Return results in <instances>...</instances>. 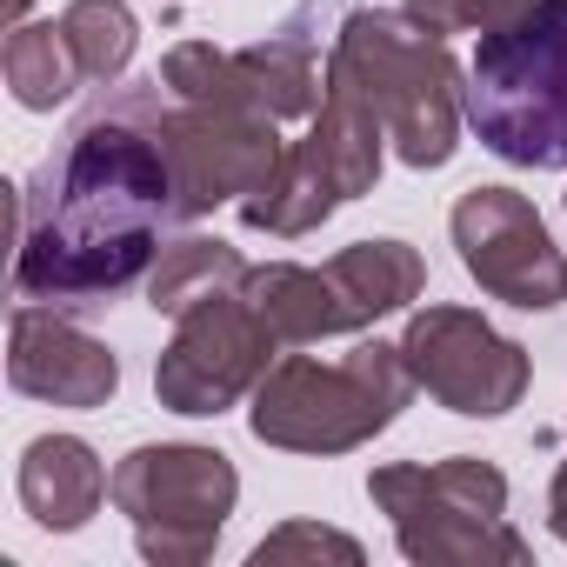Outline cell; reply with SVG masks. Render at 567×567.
Here are the masks:
<instances>
[{
	"label": "cell",
	"mask_w": 567,
	"mask_h": 567,
	"mask_svg": "<svg viewBox=\"0 0 567 567\" xmlns=\"http://www.w3.org/2000/svg\"><path fill=\"white\" fill-rule=\"evenodd\" d=\"M154 134L167 147V174H174V220H200L214 207H240L274 167H280V121L247 114V107H200V101H174L154 114Z\"/></svg>",
	"instance_id": "7"
},
{
	"label": "cell",
	"mask_w": 567,
	"mask_h": 567,
	"mask_svg": "<svg viewBox=\"0 0 567 567\" xmlns=\"http://www.w3.org/2000/svg\"><path fill=\"white\" fill-rule=\"evenodd\" d=\"M368 501L394 520V540L421 567H520L527 540L507 527V474L481 454L454 461H388L368 474Z\"/></svg>",
	"instance_id": "5"
},
{
	"label": "cell",
	"mask_w": 567,
	"mask_h": 567,
	"mask_svg": "<svg viewBox=\"0 0 567 567\" xmlns=\"http://www.w3.org/2000/svg\"><path fill=\"white\" fill-rule=\"evenodd\" d=\"M240 501V474L220 447L161 441L114 461V507L134 527L141 560L154 567H194L220 547V527Z\"/></svg>",
	"instance_id": "6"
},
{
	"label": "cell",
	"mask_w": 567,
	"mask_h": 567,
	"mask_svg": "<svg viewBox=\"0 0 567 567\" xmlns=\"http://www.w3.org/2000/svg\"><path fill=\"white\" fill-rule=\"evenodd\" d=\"M328 280L341 288V301L354 315V334H361V328L401 315L408 301H421L427 267H421V254L408 240H354V247H341L328 260Z\"/></svg>",
	"instance_id": "16"
},
{
	"label": "cell",
	"mask_w": 567,
	"mask_h": 567,
	"mask_svg": "<svg viewBox=\"0 0 567 567\" xmlns=\"http://www.w3.org/2000/svg\"><path fill=\"white\" fill-rule=\"evenodd\" d=\"M321 14V0H308V8L295 21H280L267 41L240 48V94L254 114L267 121H315V107L328 101V74H321V54H315V34L308 21Z\"/></svg>",
	"instance_id": "13"
},
{
	"label": "cell",
	"mask_w": 567,
	"mask_h": 567,
	"mask_svg": "<svg viewBox=\"0 0 567 567\" xmlns=\"http://www.w3.org/2000/svg\"><path fill=\"white\" fill-rule=\"evenodd\" d=\"M534 0H461V28L467 34H494V28H507L514 14H527Z\"/></svg>",
	"instance_id": "22"
},
{
	"label": "cell",
	"mask_w": 567,
	"mask_h": 567,
	"mask_svg": "<svg viewBox=\"0 0 567 567\" xmlns=\"http://www.w3.org/2000/svg\"><path fill=\"white\" fill-rule=\"evenodd\" d=\"M247 560L254 567H288V560H341V567H361V540L341 534V527H321V520H288V527H274Z\"/></svg>",
	"instance_id": "21"
},
{
	"label": "cell",
	"mask_w": 567,
	"mask_h": 567,
	"mask_svg": "<svg viewBox=\"0 0 567 567\" xmlns=\"http://www.w3.org/2000/svg\"><path fill=\"white\" fill-rule=\"evenodd\" d=\"M334 207H348V200L315 174V161H308L301 147H288V154H280V167L240 200V220H247L254 234H274V240H301V234H315Z\"/></svg>",
	"instance_id": "18"
},
{
	"label": "cell",
	"mask_w": 567,
	"mask_h": 567,
	"mask_svg": "<svg viewBox=\"0 0 567 567\" xmlns=\"http://www.w3.org/2000/svg\"><path fill=\"white\" fill-rule=\"evenodd\" d=\"M0 74H8V94L28 107V114H54L61 101H74L81 68L61 41V21H21L8 28V48H0Z\"/></svg>",
	"instance_id": "19"
},
{
	"label": "cell",
	"mask_w": 567,
	"mask_h": 567,
	"mask_svg": "<svg viewBox=\"0 0 567 567\" xmlns=\"http://www.w3.org/2000/svg\"><path fill=\"white\" fill-rule=\"evenodd\" d=\"M161 107H167L161 81L101 101L21 187V234H14L21 301L87 315L127 295L161 260V227L174 220V174L154 134Z\"/></svg>",
	"instance_id": "1"
},
{
	"label": "cell",
	"mask_w": 567,
	"mask_h": 567,
	"mask_svg": "<svg viewBox=\"0 0 567 567\" xmlns=\"http://www.w3.org/2000/svg\"><path fill=\"white\" fill-rule=\"evenodd\" d=\"M467 127L507 167H567V0H534L507 28L481 34Z\"/></svg>",
	"instance_id": "4"
},
{
	"label": "cell",
	"mask_w": 567,
	"mask_h": 567,
	"mask_svg": "<svg viewBox=\"0 0 567 567\" xmlns=\"http://www.w3.org/2000/svg\"><path fill=\"white\" fill-rule=\"evenodd\" d=\"M401 354H408L414 388L467 421H494V414L520 408V394L534 381L527 348L507 341L501 328H487L474 308H421L401 334Z\"/></svg>",
	"instance_id": "9"
},
{
	"label": "cell",
	"mask_w": 567,
	"mask_h": 567,
	"mask_svg": "<svg viewBox=\"0 0 567 567\" xmlns=\"http://www.w3.org/2000/svg\"><path fill=\"white\" fill-rule=\"evenodd\" d=\"M328 74H341L381 114L394 154L414 174L454 161L467 87H461L454 54H447V34H434L408 8H348L334 54H328Z\"/></svg>",
	"instance_id": "2"
},
{
	"label": "cell",
	"mask_w": 567,
	"mask_h": 567,
	"mask_svg": "<svg viewBox=\"0 0 567 567\" xmlns=\"http://www.w3.org/2000/svg\"><path fill=\"white\" fill-rule=\"evenodd\" d=\"M254 315L280 334V348H315L334 334H354V315L341 301V288L328 280V267H295V260H267L247 267V288Z\"/></svg>",
	"instance_id": "15"
},
{
	"label": "cell",
	"mask_w": 567,
	"mask_h": 567,
	"mask_svg": "<svg viewBox=\"0 0 567 567\" xmlns=\"http://www.w3.org/2000/svg\"><path fill=\"white\" fill-rule=\"evenodd\" d=\"M8 381L28 401H54V408H107L121 388V361L107 341H94L87 328L61 321V308H14L8 328Z\"/></svg>",
	"instance_id": "11"
},
{
	"label": "cell",
	"mask_w": 567,
	"mask_h": 567,
	"mask_svg": "<svg viewBox=\"0 0 567 567\" xmlns=\"http://www.w3.org/2000/svg\"><path fill=\"white\" fill-rule=\"evenodd\" d=\"M547 520H554V534L567 540V461L554 467V494H547Z\"/></svg>",
	"instance_id": "24"
},
{
	"label": "cell",
	"mask_w": 567,
	"mask_h": 567,
	"mask_svg": "<svg viewBox=\"0 0 567 567\" xmlns=\"http://www.w3.org/2000/svg\"><path fill=\"white\" fill-rule=\"evenodd\" d=\"M447 234L461 247V267L481 280V295H494L520 315H547L567 301V260L547 240V220L534 214L527 194L467 187L447 214Z\"/></svg>",
	"instance_id": "10"
},
{
	"label": "cell",
	"mask_w": 567,
	"mask_h": 567,
	"mask_svg": "<svg viewBox=\"0 0 567 567\" xmlns=\"http://www.w3.org/2000/svg\"><path fill=\"white\" fill-rule=\"evenodd\" d=\"M295 147L315 161V174H321L341 200H361V194H374V181H381L388 127H381V114H374L341 74H328V101L315 107L308 141H295Z\"/></svg>",
	"instance_id": "14"
},
{
	"label": "cell",
	"mask_w": 567,
	"mask_h": 567,
	"mask_svg": "<svg viewBox=\"0 0 567 567\" xmlns=\"http://www.w3.org/2000/svg\"><path fill=\"white\" fill-rule=\"evenodd\" d=\"M408 394H414V374L401 341H361L341 361L288 354L260 374L247 427L260 447H280V454H348L388 434Z\"/></svg>",
	"instance_id": "3"
},
{
	"label": "cell",
	"mask_w": 567,
	"mask_h": 567,
	"mask_svg": "<svg viewBox=\"0 0 567 567\" xmlns=\"http://www.w3.org/2000/svg\"><path fill=\"white\" fill-rule=\"evenodd\" d=\"M61 41H68V54H74L87 87H114L134 68L141 21H134L127 0H68L61 8Z\"/></svg>",
	"instance_id": "20"
},
{
	"label": "cell",
	"mask_w": 567,
	"mask_h": 567,
	"mask_svg": "<svg viewBox=\"0 0 567 567\" xmlns=\"http://www.w3.org/2000/svg\"><path fill=\"white\" fill-rule=\"evenodd\" d=\"M274 348L280 334L254 315L247 295H220V301H200L194 315L174 321V341L161 348V368H154V394L167 414H227L240 394L260 388V374L274 368Z\"/></svg>",
	"instance_id": "8"
},
{
	"label": "cell",
	"mask_w": 567,
	"mask_h": 567,
	"mask_svg": "<svg viewBox=\"0 0 567 567\" xmlns=\"http://www.w3.org/2000/svg\"><path fill=\"white\" fill-rule=\"evenodd\" d=\"M14 487H21V507L34 514V527L81 534L101 514V501L114 494V474L101 467V454L81 434H41V441H28Z\"/></svg>",
	"instance_id": "12"
},
{
	"label": "cell",
	"mask_w": 567,
	"mask_h": 567,
	"mask_svg": "<svg viewBox=\"0 0 567 567\" xmlns=\"http://www.w3.org/2000/svg\"><path fill=\"white\" fill-rule=\"evenodd\" d=\"M240 288H247V260H240V247H227L214 234H187V240L161 247V260L147 267V308L167 321L194 315L200 301L240 295Z\"/></svg>",
	"instance_id": "17"
},
{
	"label": "cell",
	"mask_w": 567,
	"mask_h": 567,
	"mask_svg": "<svg viewBox=\"0 0 567 567\" xmlns=\"http://www.w3.org/2000/svg\"><path fill=\"white\" fill-rule=\"evenodd\" d=\"M414 21H427L434 34H461V0H401Z\"/></svg>",
	"instance_id": "23"
}]
</instances>
